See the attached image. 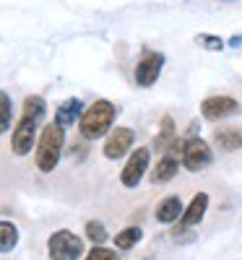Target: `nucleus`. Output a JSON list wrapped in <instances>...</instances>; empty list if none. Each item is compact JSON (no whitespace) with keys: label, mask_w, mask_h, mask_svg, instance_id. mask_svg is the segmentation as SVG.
Instances as JSON below:
<instances>
[{"label":"nucleus","mask_w":242,"mask_h":260,"mask_svg":"<svg viewBox=\"0 0 242 260\" xmlns=\"http://www.w3.org/2000/svg\"><path fill=\"white\" fill-rule=\"evenodd\" d=\"M117 117V107L107 99H97L92 107H86L81 120H78V133L83 141H97L104 138L109 130H112V122Z\"/></svg>","instance_id":"obj_1"},{"label":"nucleus","mask_w":242,"mask_h":260,"mask_svg":"<svg viewBox=\"0 0 242 260\" xmlns=\"http://www.w3.org/2000/svg\"><path fill=\"white\" fill-rule=\"evenodd\" d=\"M65 148V127L60 122H47L37 138V167L39 172H55Z\"/></svg>","instance_id":"obj_2"},{"label":"nucleus","mask_w":242,"mask_h":260,"mask_svg":"<svg viewBox=\"0 0 242 260\" xmlns=\"http://www.w3.org/2000/svg\"><path fill=\"white\" fill-rule=\"evenodd\" d=\"M47 252L52 260H76L83 257V240L76 237L71 229H57L47 240Z\"/></svg>","instance_id":"obj_3"},{"label":"nucleus","mask_w":242,"mask_h":260,"mask_svg":"<svg viewBox=\"0 0 242 260\" xmlns=\"http://www.w3.org/2000/svg\"><path fill=\"white\" fill-rule=\"evenodd\" d=\"M37 138H39V120H34L29 115H21L18 122L13 125V133H11V151L16 156H26L34 148Z\"/></svg>","instance_id":"obj_4"},{"label":"nucleus","mask_w":242,"mask_h":260,"mask_svg":"<svg viewBox=\"0 0 242 260\" xmlns=\"http://www.w3.org/2000/svg\"><path fill=\"white\" fill-rule=\"evenodd\" d=\"M214 161V151H211V143L198 138V136H190L185 141V151H183V167L188 172H201L206 169L208 164Z\"/></svg>","instance_id":"obj_5"},{"label":"nucleus","mask_w":242,"mask_h":260,"mask_svg":"<svg viewBox=\"0 0 242 260\" xmlns=\"http://www.w3.org/2000/svg\"><path fill=\"white\" fill-rule=\"evenodd\" d=\"M148 159H151V151L143 146L138 151H133V154L128 156L123 172H120V182L125 187H138V182L143 180V175L148 172Z\"/></svg>","instance_id":"obj_6"},{"label":"nucleus","mask_w":242,"mask_h":260,"mask_svg":"<svg viewBox=\"0 0 242 260\" xmlns=\"http://www.w3.org/2000/svg\"><path fill=\"white\" fill-rule=\"evenodd\" d=\"M239 112V102L232 96H208L201 102V117L208 122H219V120H227L232 115Z\"/></svg>","instance_id":"obj_7"},{"label":"nucleus","mask_w":242,"mask_h":260,"mask_svg":"<svg viewBox=\"0 0 242 260\" xmlns=\"http://www.w3.org/2000/svg\"><path fill=\"white\" fill-rule=\"evenodd\" d=\"M162 68H164V55L162 52H143V57L136 65V83L141 89H148V86H154L159 81Z\"/></svg>","instance_id":"obj_8"},{"label":"nucleus","mask_w":242,"mask_h":260,"mask_svg":"<svg viewBox=\"0 0 242 260\" xmlns=\"http://www.w3.org/2000/svg\"><path fill=\"white\" fill-rule=\"evenodd\" d=\"M133 141H136V136H133V130L130 127H115V130H109L107 133V138H104V156L109 159V161H115V159H123L130 148H133Z\"/></svg>","instance_id":"obj_9"},{"label":"nucleus","mask_w":242,"mask_h":260,"mask_svg":"<svg viewBox=\"0 0 242 260\" xmlns=\"http://www.w3.org/2000/svg\"><path fill=\"white\" fill-rule=\"evenodd\" d=\"M206 208H208V192H195L193 201H190V206H188V208L183 211V216H180V224L172 229V234H174V237L185 234L190 226L201 224L203 216H206Z\"/></svg>","instance_id":"obj_10"},{"label":"nucleus","mask_w":242,"mask_h":260,"mask_svg":"<svg viewBox=\"0 0 242 260\" xmlns=\"http://www.w3.org/2000/svg\"><path fill=\"white\" fill-rule=\"evenodd\" d=\"M83 102L78 99V96H73V99H65L57 110H55V122H60L63 127H71V125H76L78 120H81V115H83Z\"/></svg>","instance_id":"obj_11"},{"label":"nucleus","mask_w":242,"mask_h":260,"mask_svg":"<svg viewBox=\"0 0 242 260\" xmlns=\"http://www.w3.org/2000/svg\"><path fill=\"white\" fill-rule=\"evenodd\" d=\"M185 206L180 201V195H169V198H164L159 206H157V221L159 224H174L183 216Z\"/></svg>","instance_id":"obj_12"},{"label":"nucleus","mask_w":242,"mask_h":260,"mask_svg":"<svg viewBox=\"0 0 242 260\" xmlns=\"http://www.w3.org/2000/svg\"><path fill=\"white\" fill-rule=\"evenodd\" d=\"M180 172V159H174V156H162L159 161H157V167H154V172H151V182H157V185H162V182H169L174 175Z\"/></svg>","instance_id":"obj_13"},{"label":"nucleus","mask_w":242,"mask_h":260,"mask_svg":"<svg viewBox=\"0 0 242 260\" xmlns=\"http://www.w3.org/2000/svg\"><path fill=\"white\" fill-rule=\"evenodd\" d=\"M214 143L222 151H237V148H242V130L239 127L214 130Z\"/></svg>","instance_id":"obj_14"},{"label":"nucleus","mask_w":242,"mask_h":260,"mask_svg":"<svg viewBox=\"0 0 242 260\" xmlns=\"http://www.w3.org/2000/svg\"><path fill=\"white\" fill-rule=\"evenodd\" d=\"M141 237H143L141 226H125L123 232L115 234V247L117 250H130V247H136L141 242Z\"/></svg>","instance_id":"obj_15"},{"label":"nucleus","mask_w":242,"mask_h":260,"mask_svg":"<svg viewBox=\"0 0 242 260\" xmlns=\"http://www.w3.org/2000/svg\"><path fill=\"white\" fill-rule=\"evenodd\" d=\"M21 115H29V117H34V120L42 122V117L47 115V102H45V96H39V94L26 96V99H24V110H21Z\"/></svg>","instance_id":"obj_16"},{"label":"nucleus","mask_w":242,"mask_h":260,"mask_svg":"<svg viewBox=\"0 0 242 260\" xmlns=\"http://www.w3.org/2000/svg\"><path fill=\"white\" fill-rule=\"evenodd\" d=\"M18 245V229L11 221L0 224V252H11Z\"/></svg>","instance_id":"obj_17"},{"label":"nucleus","mask_w":242,"mask_h":260,"mask_svg":"<svg viewBox=\"0 0 242 260\" xmlns=\"http://www.w3.org/2000/svg\"><path fill=\"white\" fill-rule=\"evenodd\" d=\"M177 138L174 136V122H172V117H162V130H159V136H157V141H154V146H157V154L162 151H167V146Z\"/></svg>","instance_id":"obj_18"},{"label":"nucleus","mask_w":242,"mask_h":260,"mask_svg":"<svg viewBox=\"0 0 242 260\" xmlns=\"http://www.w3.org/2000/svg\"><path fill=\"white\" fill-rule=\"evenodd\" d=\"M0 115H3V120H0V133H11V127H13V122H11L13 102H11V96H8L6 91L0 94Z\"/></svg>","instance_id":"obj_19"},{"label":"nucleus","mask_w":242,"mask_h":260,"mask_svg":"<svg viewBox=\"0 0 242 260\" xmlns=\"http://www.w3.org/2000/svg\"><path fill=\"white\" fill-rule=\"evenodd\" d=\"M83 234H86V240L89 242H94V245H104L107 242V226L102 224V221H89L86 224V229H83Z\"/></svg>","instance_id":"obj_20"},{"label":"nucleus","mask_w":242,"mask_h":260,"mask_svg":"<svg viewBox=\"0 0 242 260\" xmlns=\"http://www.w3.org/2000/svg\"><path fill=\"white\" fill-rule=\"evenodd\" d=\"M195 45H201V47L208 50V52H222V50L227 47V42H224L222 37H214V34H198V37H195Z\"/></svg>","instance_id":"obj_21"},{"label":"nucleus","mask_w":242,"mask_h":260,"mask_svg":"<svg viewBox=\"0 0 242 260\" xmlns=\"http://www.w3.org/2000/svg\"><path fill=\"white\" fill-rule=\"evenodd\" d=\"M83 257H89V260H117L120 255H117V250H107L102 245H94L89 250V255H83Z\"/></svg>","instance_id":"obj_22"},{"label":"nucleus","mask_w":242,"mask_h":260,"mask_svg":"<svg viewBox=\"0 0 242 260\" xmlns=\"http://www.w3.org/2000/svg\"><path fill=\"white\" fill-rule=\"evenodd\" d=\"M188 133H190V136H195V133H198V120H195V122H190V130H188Z\"/></svg>","instance_id":"obj_23"}]
</instances>
